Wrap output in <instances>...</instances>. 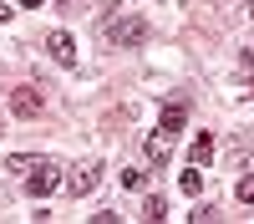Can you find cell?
<instances>
[{"instance_id": "1", "label": "cell", "mask_w": 254, "mask_h": 224, "mask_svg": "<svg viewBox=\"0 0 254 224\" xmlns=\"http://www.w3.org/2000/svg\"><path fill=\"white\" fill-rule=\"evenodd\" d=\"M102 36H107L112 46H147V41H153V20H142V15H112V20H102Z\"/></svg>"}, {"instance_id": "5", "label": "cell", "mask_w": 254, "mask_h": 224, "mask_svg": "<svg viewBox=\"0 0 254 224\" xmlns=\"http://www.w3.org/2000/svg\"><path fill=\"white\" fill-rule=\"evenodd\" d=\"M46 51L61 61V67H71V61H76V41H71V31H51V36H46Z\"/></svg>"}, {"instance_id": "14", "label": "cell", "mask_w": 254, "mask_h": 224, "mask_svg": "<svg viewBox=\"0 0 254 224\" xmlns=\"http://www.w3.org/2000/svg\"><path fill=\"white\" fill-rule=\"evenodd\" d=\"M20 5H26V10H36V5H41V0H20Z\"/></svg>"}, {"instance_id": "12", "label": "cell", "mask_w": 254, "mask_h": 224, "mask_svg": "<svg viewBox=\"0 0 254 224\" xmlns=\"http://www.w3.org/2000/svg\"><path fill=\"white\" fill-rule=\"evenodd\" d=\"M122 183H127V189H147V173L142 168H122Z\"/></svg>"}, {"instance_id": "9", "label": "cell", "mask_w": 254, "mask_h": 224, "mask_svg": "<svg viewBox=\"0 0 254 224\" xmlns=\"http://www.w3.org/2000/svg\"><path fill=\"white\" fill-rule=\"evenodd\" d=\"M142 153L153 158V168H158V163H168V153H173V148H168L163 133H147V138H142Z\"/></svg>"}, {"instance_id": "6", "label": "cell", "mask_w": 254, "mask_h": 224, "mask_svg": "<svg viewBox=\"0 0 254 224\" xmlns=\"http://www.w3.org/2000/svg\"><path fill=\"white\" fill-rule=\"evenodd\" d=\"M10 112H15V117H36V112H41V92H36V87H15Z\"/></svg>"}, {"instance_id": "3", "label": "cell", "mask_w": 254, "mask_h": 224, "mask_svg": "<svg viewBox=\"0 0 254 224\" xmlns=\"http://www.w3.org/2000/svg\"><path fill=\"white\" fill-rule=\"evenodd\" d=\"M183 128H188V107H183V102H163V112H158V133L173 138V133H183Z\"/></svg>"}, {"instance_id": "11", "label": "cell", "mask_w": 254, "mask_h": 224, "mask_svg": "<svg viewBox=\"0 0 254 224\" xmlns=\"http://www.w3.org/2000/svg\"><path fill=\"white\" fill-rule=\"evenodd\" d=\"M142 214H147V219L158 224V219L168 214V204H163V194H147V204H142Z\"/></svg>"}, {"instance_id": "10", "label": "cell", "mask_w": 254, "mask_h": 224, "mask_svg": "<svg viewBox=\"0 0 254 224\" xmlns=\"http://www.w3.org/2000/svg\"><path fill=\"white\" fill-rule=\"evenodd\" d=\"M178 189H183V194H188V199H193V194H198V189H203V168H198V163H188V173H183V178H178Z\"/></svg>"}, {"instance_id": "13", "label": "cell", "mask_w": 254, "mask_h": 224, "mask_svg": "<svg viewBox=\"0 0 254 224\" xmlns=\"http://www.w3.org/2000/svg\"><path fill=\"white\" fill-rule=\"evenodd\" d=\"M10 15H15V10H10V5H5V0H0V26H5V20H10Z\"/></svg>"}, {"instance_id": "2", "label": "cell", "mask_w": 254, "mask_h": 224, "mask_svg": "<svg viewBox=\"0 0 254 224\" xmlns=\"http://www.w3.org/2000/svg\"><path fill=\"white\" fill-rule=\"evenodd\" d=\"M102 173H107V168H102V158H87V163H76V168L61 178V183H66L71 199H81V194H92L97 183H102Z\"/></svg>"}, {"instance_id": "4", "label": "cell", "mask_w": 254, "mask_h": 224, "mask_svg": "<svg viewBox=\"0 0 254 224\" xmlns=\"http://www.w3.org/2000/svg\"><path fill=\"white\" fill-rule=\"evenodd\" d=\"M51 189H61V168L56 163H46V168H36V173H26V194H51Z\"/></svg>"}, {"instance_id": "8", "label": "cell", "mask_w": 254, "mask_h": 224, "mask_svg": "<svg viewBox=\"0 0 254 224\" xmlns=\"http://www.w3.org/2000/svg\"><path fill=\"white\" fill-rule=\"evenodd\" d=\"M51 158H41V153H10L5 158V168H15V173H36V168H46Z\"/></svg>"}, {"instance_id": "7", "label": "cell", "mask_w": 254, "mask_h": 224, "mask_svg": "<svg viewBox=\"0 0 254 224\" xmlns=\"http://www.w3.org/2000/svg\"><path fill=\"white\" fill-rule=\"evenodd\" d=\"M188 163H198V168H208V163H214V138H208V133H193V148H188Z\"/></svg>"}]
</instances>
